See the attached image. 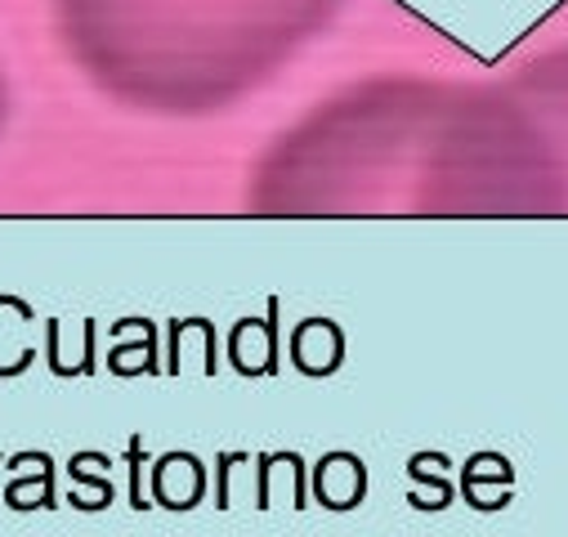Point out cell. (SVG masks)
Returning <instances> with one entry per match:
<instances>
[]
</instances>
